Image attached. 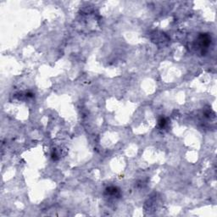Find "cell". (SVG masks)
<instances>
[{
	"instance_id": "obj_2",
	"label": "cell",
	"mask_w": 217,
	"mask_h": 217,
	"mask_svg": "<svg viewBox=\"0 0 217 217\" xmlns=\"http://www.w3.org/2000/svg\"><path fill=\"white\" fill-rule=\"evenodd\" d=\"M106 192H108V194H110V195H115L116 194H118L119 190L115 187H108L106 189Z\"/></svg>"
},
{
	"instance_id": "obj_3",
	"label": "cell",
	"mask_w": 217,
	"mask_h": 217,
	"mask_svg": "<svg viewBox=\"0 0 217 217\" xmlns=\"http://www.w3.org/2000/svg\"><path fill=\"white\" fill-rule=\"evenodd\" d=\"M159 126H160L161 128H164L165 126V125L166 124H167V120H166V119L165 118H164V117H161L160 120H159Z\"/></svg>"
},
{
	"instance_id": "obj_1",
	"label": "cell",
	"mask_w": 217,
	"mask_h": 217,
	"mask_svg": "<svg viewBox=\"0 0 217 217\" xmlns=\"http://www.w3.org/2000/svg\"><path fill=\"white\" fill-rule=\"evenodd\" d=\"M198 43L199 44L201 49H207L211 43V37L207 33H203L198 36Z\"/></svg>"
}]
</instances>
